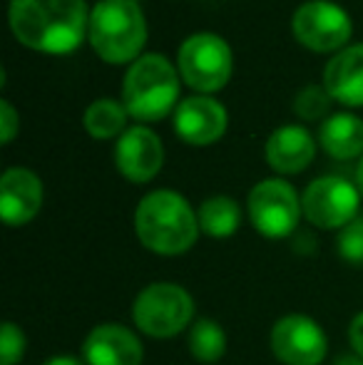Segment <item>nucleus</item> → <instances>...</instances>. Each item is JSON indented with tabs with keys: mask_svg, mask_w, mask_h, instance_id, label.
Returning <instances> with one entry per match:
<instances>
[{
	"mask_svg": "<svg viewBox=\"0 0 363 365\" xmlns=\"http://www.w3.org/2000/svg\"><path fill=\"white\" fill-rule=\"evenodd\" d=\"M43 365H85V361H80V358H75V356H53Z\"/></svg>",
	"mask_w": 363,
	"mask_h": 365,
	"instance_id": "26",
	"label": "nucleus"
},
{
	"mask_svg": "<svg viewBox=\"0 0 363 365\" xmlns=\"http://www.w3.org/2000/svg\"><path fill=\"white\" fill-rule=\"evenodd\" d=\"M319 142L334 159H354L363 154V120L349 112L331 115L321 125Z\"/></svg>",
	"mask_w": 363,
	"mask_h": 365,
	"instance_id": "17",
	"label": "nucleus"
},
{
	"mask_svg": "<svg viewBox=\"0 0 363 365\" xmlns=\"http://www.w3.org/2000/svg\"><path fill=\"white\" fill-rule=\"evenodd\" d=\"M142 358L140 338L120 323H100L83 343L85 365H142Z\"/></svg>",
	"mask_w": 363,
	"mask_h": 365,
	"instance_id": "13",
	"label": "nucleus"
},
{
	"mask_svg": "<svg viewBox=\"0 0 363 365\" xmlns=\"http://www.w3.org/2000/svg\"><path fill=\"white\" fill-rule=\"evenodd\" d=\"M194 318V301L187 289L170 281L150 284L132 303V321L145 336L172 338L182 333Z\"/></svg>",
	"mask_w": 363,
	"mask_h": 365,
	"instance_id": "5",
	"label": "nucleus"
},
{
	"mask_svg": "<svg viewBox=\"0 0 363 365\" xmlns=\"http://www.w3.org/2000/svg\"><path fill=\"white\" fill-rule=\"evenodd\" d=\"M316 142L309 130L286 125L276 130L267 142V162L279 174H299L314 162Z\"/></svg>",
	"mask_w": 363,
	"mask_h": 365,
	"instance_id": "16",
	"label": "nucleus"
},
{
	"mask_svg": "<svg viewBox=\"0 0 363 365\" xmlns=\"http://www.w3.org/2000/svg\"><path fill=\"white\" fill-rule=\"evenodd\" d=\"M189 353L194 361L212 365L219 363L222 356L227 353V333L212 318H199L194 321L192 331H189Z\"/></svg>",
	"mask_w": 363,
	"mask_h": 365,
	"instance_id": "19",
	"label": "nucleus"
},
{
	"mask_svg": "<svg viewBox=\"0 0 363 365\" xmlns=\"http://www.w3.org/2000/svg\"><path fill=\"white\" fill-rule=\"evenodd\" d=\"M356 187H359V192H361V197H363V157H361V162H359V172H356Z\"/></svg>",
	"mask_w": 363,
	"mask_h": 365,
	"instance_id": "28",
	"label": "nucleus"
},
{
	"mask_svg": "<svg viewBox=\"0 0 363 365\" xmlns=\"http://www.w3.org/2000/svg\"><path fill=\"white\" fill-rule=\"evenodd\" d=\"M125 125L127 110L115 100H97L85 112V130L95 140H112L117 135H125Z\"/></svg>",
	"mask_w": 363,
	"mask_h": 365,
	"instance_id": "20",
	"label": "nucleus"
},
{
	"mask_svg": "<svg viewBox=\"0 0 363 365\" xmlns=\"http://www.w3.org/2000/svg\"><path fill=\"white\" fill-rule=\"evenodd\" d=\"M25 356V333L15 323H3L0 333V365H18Z\"/></svg>",
	"mask_w": 363,
	"mask_h": 365,
	"instance_id": "23",
	"label": "nucleus"
},
{
	"mask_svg": "<svg viewBox=\"0 0 363 365\" xmlns=\"http://www.w3.org/2000/svg\"><path fill=\"white\" fill-rule=\"evenodd\" d=\"M199 229L212 239H227L242 224V212L239 204L232 197H209L207 202L199 207Z\"/></svg>",
	"mask_w": 363,
	"mask_h": 365,
	"instance_id": "18",
	"label": "nucleus"
},
{
	"mask_svg": "<svg viewBox=\"0 0 363 365\" xmlns=\"http://www.w3.org/2000/svg\"><path fill=\"white\" fill-rule=\"evenodd\" d=\"M361 192L344 177H321L306 187L301 209L309 224L319 229H344L359 217Z\"/></svg>",
	"mask_w": 363,
	"mask_h": 365,
	"instance_id": "9",
	"label": "nucleus"
},
{
	"mask_svg": "<svg viewBox=\"0 0 363 365\" xmlns=\"http://www.w3.org/2000/svg\"><path fill=\"white\" fill-rule=\"evenodd\" d=\"M43 207V182L25 167H10L0 179V217L8 226H25Z\"/></svg>",
	"mask_w": 363,
	"mask_h": 365,
	"instance_id": "14",
	"label": "nucleus"
},
{
	"mask_svg": "<svg viewBox=\"0 0 363 365\" xmlns=\"http://www.w3.org/2000/svg\"><path fill=\"white\" fill-rule=\"evenodd\" d=\"M180 75L192 90L217 92L232 77V50L219 35L197 33L180 48Z\"/></svg>",
	"mask_w": 363,
	"mask_h": 365,
	"instance_id": "6",
	"label": "nucleus"
},
{
	"mask_svg": "<svg viewBox=\"0 0 363 365\" xmlns=\"http://www.w3.org/2000/svg\"><path fill=\"white\" fill-rule=\"evenodd\" d=\"M349 341H351V348L359 358H363V311L359 316H354L349 326Z\"/></svg>",
	"mask_w": 363,
	"mask_h": 365,
	"instance_id": "25",
	"label": "nucleus"
},
{
	"mask_svg": "<svg viewBox=\"0 0 363 365\" xmlns=\"http://www.w3.org/2000/svg\"><path fill=\"white\" fill-rule=\"evenodd\" d=\"M10 30L30 50L73 53L90 28L85 0H10Z\"/></svg>",
	"mask_w": 363,
	"mask_h": 365,
	"instance_id": "1",
	"label": "nucleus"
},
{
	"mask_svg": "<svg viewBox=\"0 0 363 365\" xmlns=\"http://www.w3.org/2000/svg\"><path fill=\"white\" fill-rule=\"evenodd\" d=\"M304 214L299 194L284 179H264L249 192V219L267 239H284L294 234Z\"/></svg>",
	"mask_w": 363,
	"mask_h": 365,
	"instance_id": "7",
	"label": "nucleus"
},
{
	"mask_svg": "<svg viewBox=\"0 0 363 365\" xmlns=\"http://www.w3.org/2000/svg\"><path fill=\"white\" fill-rule=\"evenodd\" d=\"M135 234L145 249L160 256H180L199 236V217L177 192L160 189L137 204Z\"/></svg>",
	"mask_w": 363,
	"mask_h": 365,
	"instance_id": "2",
	"label": "nucleus"
},
{
	"mask_svg": "<svg viewBox=\"0 0 363 365\" xmlns=\"http://www.w3.org/2000/svg\"><path fill=\"white\" fill-rule=\"evenodd\" d=\"M88 35L105 63H130L147 43L145 15L135 0H100L90 13Z\"/></svg>",
	"mask_w": 363,
	"mask_h": 365,
	"instance_id": "3",
	"label": "nucleus"
},
{
	"mask_svg": "<svg viewBox=\"0 0 363 365\" xmlns=\"http://www.w3.org/2000/svg\"><path fill=\"white\" fill-rule=\"evenodd\" d=\"M165 162L162 140L147 127H130L115 145V164L125 179L145 184L160 174Z\"/></svg>",
	"mask_w": 363,
	"mask_h": 365,
	"instance_id": "11",
	"label": "nucleus"
},
{
	"mask_svg": "<svg viewBox=\"0 0 363 365\" xmlns=\"http://www.w3.org/2000/svg\"><path fill=\"white\" fill-rule=\"evenodd\" d=\"M269 343L276 361L284 365H319L329 351L324 328L314 318L301 313L279 318L272 328Z\"/></svg>",
	"mask_w": 363,
	"mask_h": 365,
	"instance_id": "10",
	"label": "nucleus"
},
{
	"mask_svg": "<svg viewBox=\"0 0 363 365\" xmlns=\"http://www.w3.org/2000/svg\"><path fill=\"white\" fill-rule=\"evenodd\" d=\"M180 77L162 55H142L132 63L122 85V105L140 122H157L177 107Z\"/></svg>",
	"mask_w": 363,
	"mask_h": 365,
	"instance_id": "4",
	"label": "nucleus"
},
{
	"mask_svg": "<svg viewBox=\"0 0 363 365\" xmlns=\"http://www.w3.org/2000/svg\"><path fill=\"white\" fill-rule=\"evenodd\" d=\"M15 132H18V112L8 100H3L0 102V142L10 145Z\"/></svg>",
	"mask_w": 363,
	"mask_h": 365,
	"instance_id": "24",
	"label": "nucleus"
},
{
	"mask_svg": "<svg viewBox=\"0 0 363 365\" xmlns=\"http://www.w3.org/2000/svg\"><path fill=\"white\" fill-rule=\"evenodd\" d=\"M294 38L314 53H334L349 43L354 25L344 8L329 0H309L291 20Z\"/></svg>",
	"mask_w": 363,
	"mask_h": 365,
	"instance_id": "8",
	"label": "nucleus"
},
{
	"mask_svg": "<svg viewBox=\"0 0 363 365\" xmlns=\"http://www.w3.org/2000/svg\"><path fill=\"white\" fill-rule=\"evenodd\" d=\"M324 87L346 107H363V43L331 58L324 70Z\"/></svg>",
	"mask_w": 363,
	"mask_h": 365,
	"instance_id": "15",
	"label": "nucleus"
},
{
	"mask_svg": "<svg viewBox=\"0 0 363 365\" xmlns=\"http://www.w3.org/2000/svg\"><path fill=\"white\" fill-rule=\"evenodd\" d=\"M175 130L187 145L207 147L227 132V110L207 95L187 97L175 110Z\"/></svg>",
	"mask_w": 363,
	"mask_h": 365,
	"instance_id": "12",
	"label": "nucleus"
},
{
	"mask_svg": "<svg viewBox=\"0 0 363 365\" xmlns=\"http://www.w3.org/2000/svg\"><path fill=\"white\" fill-rule=\"evenodd\" d=\"M336 365H363V358L359 356H344L336 361Z\"/></svg>",
	"mask_w": 363,
	"mask_h": 365,
	"instance_id": "27",
	"label": "nucleus"
},
{
	"mask_svg": "<svg viewBox=\"0 0 363 365\" xmlns=\"http://www.w3.org/2000/svg\"><path fill=\"white\" fill-rule=\"evenodd\" d=\"M331 100H334V97L326 92V87L309 85L306 90L299 92V97H296V102H294V110L301 120L316 122L331 112Z\"/></svg>",
	"mask_w": 363,
	"mask_h": 365,
	"instance_id": "21",
	"label": "nucleus"
},
{
	"mask_svg": "<svg viewBox=\"0 0 363 365\" xmlns=\"http://www.w3.org/2000/svg\"><path fill=\"white\" fill-rule=\"evenodd\" d=\"M339 254L344 256L349 264L363 266V214H359L351 224H346L339 231Z\"/></svg>",
	"mask_w": 363,
	"mask_h": 365,
	"instance_id": "22",
	"label": "nucleus"
}]
</instances>
